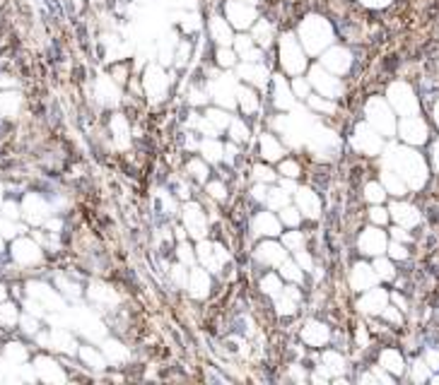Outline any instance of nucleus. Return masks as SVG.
I'll use <instances>...</instances> for the list:
<instances>
[{
  "label": "nucleus",
  "instance_id": "nucleus-20",
  "mask_svg": "<svg viewBox=\"0 0 439 385\" xmlns=\"http://www.w3.org/2000/svg\"><path fill=\"white\" fill-rule=\"evenodd\" d=\"M280 275L285 277V279H290V282H299L302 279V272H299V268H297L295 262H280Z\"/></svg>",
  "mask_w": 439,
  "mask_h": 385
},
{
  "label": "nucleus",
  "instance_id": "nucleus-13",
  "mask_svg": "<svg viewBox=\"0 0 439 385\" xmlns=\"http://www.w3.org/2000/svg\"><path fill=\"white\" fill-rule=\"evenodd\" d=\"M261 152H263L265 159L275 161V159H280V154H282V147L278 145V140H275L273 135H263V137H261Z\"/></svg>",
  "mask_w": 439,
  "mask_h": 385
},
{
  "label": "nucleus",
  "instance_id": "nucleus-42",
  "mask_svg": "<svg viewBox=\"0 0 439 385\" xmlns=\"http://www.w3.org/2000/svg\"><path fill=\"white\" fill-rule=\"evenodd\" d=\"M186 53H188V46L181 44V51H179V63H186Z\"/></svg>",
  "mask_w": 439,
  "mask_h": 385
},
{
  "label": "nucleus",
  "instance_id": "nucleus-10",
  "mask_svg": "<svg viewBox=\"0 0 439 385\" xmlns=\"http://www.w3.org/2000/svg\"><path fill=\"white\" fill-rule=\"evenodd\" d=\"M384 301H386L384 291H372L369 296H365V299L359 301V311H365V313H376V311H381Z\"/></svg>",
  "mask_w": 439,
  "mask_h": 385
},
{
  "label": "nucleus",
  "instance_id": "nucleus-15",
  "mask_svg": "<svg viewBox=\"0 0 439 385\" xmlns=\"http://www.w3.org/2000/svg\"><path fill=\"white\" fill-rule=\"evenodd\" d=\"M210 32H213V36H215V41H220V44H230L232 36H230V27L220 19V17H213V22H210Z\"/></svg>",
  "mask_w": 439,
  "mask_h": 385
},
{
  "label": "nucleus",
  "instance_id": "nucleus-1",
  "mask_svg": "<svg viewBox=\"0 0 439 385\" xmlns=\"http://www.w3.org/2000/svg\"><path fill=\"white\" fill-rule=\"evenodd\" d=\"M198 258L203 260V265H205L208 270L217 272V270L222 268V262L227 260V251H224V248H220V246L208 244V241H200V246H198Z\"/></svg>",
  "mask_w": 439,
  "mask_h": 385
},
{
  "label": "nucleus",
  "instance_id": "nucleus-44",
  "mask_svg": "<svg viewBox=\"0 0 439 385\" xmlns=\"http://www.w3.org/2000/svg\"><path fill=\"white\" fill-rule=\"evenodd\" d=\"M285 294H288V296H292V299H295V301L299 299V291H297L295 287H288V289H285Z\"/></svg>",
  "mask_w": 439,
  "mask_h": 385
},
{
  "label": "nucleus",
  "instance_id": "nucleus-16",
  "mask_svg": "<svg viewBox=\"0 0 439 385\" xmlns=\"http://www.w3.org/2000/svg\"><path fill=\"white\" fill-rule=\"evenodd\" d=\"M200 150H203V157L208 159V161H220V159H222V154H224V147H222V145H217L215 140H205Z\"/></svg>",
  "mask_w": 439,
  "mask_h": 385
},
{
  "label": "nucleus",
  "instance_id": "nucleus-32",
  "mask_svg": "<svg viewBox=\"0 0 439 385\" xmlns=\"http://www.w3.org/2000/svg\"><path fill=\"white\" fill-rule=\"evenodd\" d=\"M217 60H220V65H227V68H230V65L234 63V53L227 51V48H220V51H217Z\"/></svg>",
  "mask_w": 439,
  "mask_h": 385
},
{
  "label": "nucleus",
  "instance_id": "nucleus-18",
  "mask_svg": "<svg viewBox=\"0 0 439 385\" xmlns=\"http://www.w3.org/2000/svg\"><path fill=\"white\" fill-rule=\"evenodd\" d=\"M237 96H239L241 109L246 111V113H256V109H258V102H256V96L251 94V92H246V89H237Z\"/></svg>",
  "mask_w": 439,
  "mask_h": 385
},
{
  "label": "nucleus",
  "instance_id": "nucleus-14",
  "mask_svg": "<svg viewBox=\"0 0 439 385\" xmlns=\"http://www.w3.org/2000/svg\"><path fill=\"white\" fill-rule=\"evenodd\" d=\"M265 68L263 65H244L241 68V77L249 79V82H256V85H265Z\"/></svg>",
  "mask_w": 439,
  "mask_h": 385
},
{
  "label": "nucleus",
  "instance_id": "nucleus-31",
  "mask_svg": "<svg viewBox=\"0 0 439 385\" xmlns=\"http://www.w3.org/2000/svg\"><path fill=\"white\" fill-rule=\"evenodd\" d=\"M171 277H174V282H176V284H188V275H186V270L181 268V265L171 268Z\"/></svg>",
  "mask_w": 439,
  "mask_h": 385
},
{
  "label": "nucleus",
  "instance_id": "nucleus-27",
  "mask_svg": "<svg viewBox=\"0 0 439 385\" xmlns=\"http://www.w3.org/2000/svg\"><path fill=\"white\" fill-rule=\"evenodd\" d=\"M254 176H256V178H258L261 183H271L273 178H275V173H273L268 166H256V169H254Z\"/></svg>",
  "mask_w": 439,
  "mask_h": 385
},
{
  "label": "nucleus",
  "instance_id": "nucleus-8",
  "mask_svg": "<svg viewBox=\"0 0 439 385\" xmlns=\"http://www.w3.org/2000/svg\"><path fill=\"white\" fill-rule=\"evenodd\" d=\"M345 369V361L340 354L335 352H326L323 354V361H321V371L326 373V376H338V373H343Z\"/></svg>",
  "mask_w": 439,
  "mask_h": 385
},
{
  "label": "nucleus",
  "instance_id": "nucleus-7",
  "mask_svg": "<svg viewBox=\"0 0 439 385\" xmlns=\"http://www.w3.org/2000/svg\"><path fill=\"white\" fill-rule=\"evenodd\" d=\"M254 231H256V234L275 236V234L280 231V224H278V219H275L273 214L263 212V214H258V217H256V221H254Z\"/></svg>",
  "mask_w": 439,
  "mask_h": 385
},
{
  "label": "nucleus",
  "instance_id": "nucleus-17",
  "mask_svg": "<svg viewBox=\"0 0 439 385\" xmlns=\"http://www.w3.org/2000/svg\"><path fill=\"white\" fill-rule=\"evenodd\" d=\"M205 120H208L210 126L215 128L217 133H220L222 128H227V126L232 123L230 116H227V113H222V111H208V116H205Z\"/></svg>",
  "mask_w": 439,
  "mask_h": 385
},
{
  "label": "nucleus",
  "instance_id": "nucleus-46",
  "mask_svg": "<svg viewBox=\"0 0 439 385\" xmlns=\"http://www.w3.org/2000/svg\"><path fill=\"white\" fill-rule=\"evenodd\" d=\"M282 190H297V186L292 181H282Z\"/></svg>",
  "mask_w": 439,
  "mask_h": 385
},
{
  "label": "nucleus",
  "instance_id": "nucleus-47",
  "mask_svg": "<svg viewBox=\"0 0 439 385\" xmlns=\"http://www.w3.org/2000/svg\"><path fill=\"white\" fill-rule=\"evenodd\" d=\"M357 339H359V345H365V342H367V335H365V332L359 330V335H357Z\"/></svg>",
  "mask_w": 439,
  "mask_h": 385
},
{
  "label": "nucleus",
  "instance_id": "nucleus-25",
  "mask_svg": "<svg viewBox=\"0 0 439 385\" xmlns=\"http://www.w3.org/2000/svg\"><path fill=\"white\" fill-rule=\"evenodd\" d=\"M285 248H290V251H299V246H302V234H297V231H290V234H285Z\"/></svg>",
  "mask_w": 439,
  "mask_h": 385
},
{
  "label": "nucleus",
  "instance_id": "nucleus-39",
  "mask_svg": "<svg viewBox=\"0 0 439 385\" xmlns=\"http://www.w3.org/2000/svg\"><path fill=\"white\" fill-rule=\"evenodd\" d=\"M295 92H297V96H307V92H309V87H307V82H302V79H297V82H295Z\"/></svg>",
  "mask_w": 439,
  "mask_h": 385
},
{
  "label": "nucleus",
  "instance_id": "nucleus-6",
  "mask_svg": "<svg viewBox=\"0 0 439 385\" xmlns=\"http://www.w3.org/2000/svg\"><path fill=\"white\" fill-rule=\"evenodd\" d=\"M297 202H299V207L304 210V214L307 217H319V200H316V195H314L312 190H297Z\"/></svg>",
  "mask_w": 439,
  "mask_h": 385
},
{
  "label": "nucleus",
  "instance_id": "nucleus-9",
  "mask_svg": "<svg viewBox=\"0 0 439 385\" xmlns=\"http://www.w3.org/2000/svg\"><path fill=\"white\" fill-rule=\"evenodd\" d=\"M312 77H314V85L319 87L321 92H326L328 96H335V94H338V92H340V85H338L335 79H331V77H328L326 72H321L319 68H316V70L312 72Z\"/></svg>",
  "mask_w": 439,
  "mask_h": 385
},
{
  "label": "nucleus",
  "instance_id": "nucleus-29",
  "mask_svg": "<svg viewBox=\"0 0 439 385\" xmlns=\"http://www.w3.org/2000/svg\"><path fill=\"white\" fill-rule=\"evenodd\" d=\"M280 171L285 173V176H290V178H297V176H299V166H297L295 161H282V164H280Z\"/></svg>",
  "mask_w": 439,
  "mask_h": 385
},
{
  "label": "nucleus",
  "instance_id": "nucleus-21",
  "mask_svg": "<svg viewBox=\"0 0 439 385\" xmlns=\"http://www.w3.org/2000/svg\"><path fill=\"white\" fill-rule=\"evenodd\" d=\"M275 94H278V106L280 109H290V106H292L290 89H288V85H282V79H278V89H275Z\"/></svg>",
  "mask_w": 439,
  "mask_h": 385
},
{
  "label": "nucleus",
  "instance_id": "nucleus-22",
  "mask_svg": "<svg viewBox=\"0 0 439 385\" xmlns=\"http://www.w3.org/2000/svg\"><path fill=\"white\" fill-rule=\"evenodd\" d=\"M261 287H263V291H265V294H271V296H278L280 289H282V284H280V279H278V277H273V275L263 277V282H261Z\"/></svg>",
  "mask_w": 439,
  "mask_h": 385
},
{
  "label": "nucleus",
  "instance_id": "nucleus-35",
  "mask_svg": "<svg viewBox=\"0 0 439 385\" xmlns=\"http://www.w3.org/2000/svg\"><path fill=\"white\" fill-rule=\"evenodd\" d=\"M367 197L376 202V200H381V197H384V190L379 188L376 183H369V186H367Z\"/></svg>",
  "mask_w": 439,
  "mask_h": 385
},
{
  "label": "nucleus",
  "instance_id": "nucleus-33",
  "mask_svg": "<svg viewBox=\"0 0 439 385\" xmlns=\"http://www.w3.org/2000/svg\"><path fill=\"white\" fill-rule=\"evenodd\" d=\"M297 262H299V268H304V270H314V260H312V255L309 253H297Z\"/></svg>",
  "mask_w": 439,
  "mask_h": 385
},
{
  "label": "nucleus",
  "instance_id": "nucleus-5",
  "mask_svg": "<svg viewBox=\"0 0 439 385\" xmlns=\"http://www.w3.org/2000/svg\"><path fill=\"white\" fill-rule=\"evenodd\" d=\"M188 289H191L193 296H205L208 289H210L208 272H203V270H193L191 275H188Z\"/></svg>",
  "mask_w": 439,
  "mask_h": 385
},
{
  "label": "nucleus",
  "instance_id": "nucleus-3",
  "mask_svg": "<svg viewBox=\"0 0 439 385\" xmlns=\"http://www.w3.org/2000/svg\"><path fill=\"white\" fill-rule=\"evenodd\" d=\"M256 258L261 262H265V265H280V262H285V248L278 244H263L258 246Z\"/></svg>",
  "mask_w": 439,
  "mask_h": 385
},
{
  "label": "nucleus",
  "instance_id": "nucleus-43",
  "mask_svg": "<svg viewBox=\"0 0 439 385\" xmlns=\"http://www.w3.org/2000/svg\"><path fill=\"white\" fill-rule=\"evenodd\" d=\"M191 102H193V104H203V102H205V96L200 94V92H193V94H191Z\"/></svg>",
  "mask_w": 439,
  "mask_h": 385
},
{
  "label": "nucleus",
  "instance_id": "nucleus-26",
  "mask_svg": "<svg viewBox=\"0 0 439 385\" xmlns=\"http://www.w3.org/2000/svg\"><path fill=\"white\" fill-rule=\"evenodd\" d=\"M280 219L285 221L288 227H295L297 221H299V214H297L295 207H282V214H280Z\"/></svg>",
  "mask_w": 439,
  "mask_h": 385
},
{
  "label": "nucleus",
  "instance_id": "nucleus-4",
  "mask_svg": "<svg viewBox=\"0 0 439 385\" xmlns=\"http://www.w3.org/2000/svg\"><path fill=\"white\" fill-rule=\"evenodd\" d=\"M302 337H304V342L307 345H312V347H319V345H323L328 339V330H326V325H321V322H307V328L302 330Z\"/></svg>",
  "mask_w": 439,
  "mask_h": 385
},
{
  "label": "nucleus",
  "instance_id": "nucleus-37",
  "mask_svg": "<svg viewBox=\"0 0 439 385\" xmlns=\"http://www.w3.org/2000/svg\"><path fill=\"white\" fill-rule=\"evenodd\" d=\"M208 193L213 197H224L227 193H224V186L222 183H208Z\"/></svg>",
  "mask_w": 439,
  "mask_h": 385
},
{
  "label": "nucleus",
  "instance_id": "nucleus-36",
  "mask_svg": "<svg viewBox=\"0 0 439 385\" xmlns=\"http://www.w3.org/2000/svg\"><path fill=\"white\" fill-rule=\"evenodd\" d=\"M179 258H181V262L184 265H188V262H193V253H191V248L186 244H181L179 246Z\"/></svg>",
  "mask_w": 439,
  "mask_h": 385
},
{
  "label": "nucleus",
  "instance_id": "nucleus-11",
  "mask_svg": "<svg viewBox=\"0 0 439 385\" xmlns=\"http://www.w3.org/2000/svg\"><path fill=\"white\" fill-rule=\"evenodd\" d=\"M359 246H362V251L365 253H379L384 248V236L379 234V231H367V234L362 236Z\"/></svg>",
  "mask_w": 439,
  "mask_h": 385
},
{
  "label": "nucleus",
  "instance_id": "nucleus-41",
  "mask_svg": "<svg viewBox=\"0 0 439 385\" xmlns=\"http://www.w3.org/2000/svg\"><path fill=\"white\" fill-rule=\"evenodd\" d=\"M372 219H374V221H384V219H386V214H384L381 210H372Z\"/></svg>",
  "mask_w": 439,
  "mask_h": 385
},
{
  "label": "nucleus",
  "instance_id": "nucleus-45",
  "mask_svg": "<svg viewBox=\"0 0 439 385\" xmlns=\"http://www.w3.org/2000/svg\"><path fill=\"white\" fill-rule=\"evenodd\" d=\"M224 154H227V157H234V154H237V147H234V145H230V147H224Z\"/></svg>",
  "mask_w": 439,
  "mask_h": 385
},
{
  "label": "nucleus",
  "instance_id": "nucleus-40",
  "mask_svg": "<svg viewBox=\"0 0 439 385\" xmlns=\"http://www.w3.org/2000/svg\"><path fill=\"white\" fill-rule=\"evenodd\" d=\"M254 195L258 197V200H265V197H268V188H265V186H256V188H254Z\"/></svg>",
  "mask_w": 439,
  "mask_h": 385
},
{
  "label": "nucleus",
  "instance_id": "nucleus-23",
  "mask_svg": "<svg viewBox=\"0 0 439 385\" xmlns=\"http://www.w3.org/2000/svg\"><path fill=\"white\" fill-rule=\"evenodd\" d=\"M275 306H278V313H282V315H292L295 313V299L292 296H278V301H275Z\"/></svg>",
  "mask_w": 439,
  "mask_h": 385
},
{
  "label": "nucleus",
  "instance_id": "nucleus-28",
  "mask_svg": "<svg viewBox=\"0 0 439 385\" xmlns=\"http://www.w3.org/2000/svg\"><path fill=\"white\" fill-rule=\"evenodd\" d=\"M188 171H191L193 176L198 178V181H205V173H208V169H205V164H203V161H191V164H188Z\"/></svg>",
  "mask_w": 439,
  "mask_h": 385
},
{
  "label": "nucleus",
  "instance_id": "nucleus-30",
  "mask_svg": "<svg viewBox=\"0 0 439 385\" xmlns=\"http://www.w3.org/2000/svg\"><path fill=\"white\" fill-rule=\"evenodd\" d=\"M309 104H312L314 109L326 111V113H333V111H335V106L331 102H321V99H316V96H309Z\"/></svg>",
  "mask_w": 439,
  "mask_h": 385
},
{
  "label": "nucleus",
  "instance_id": "nucleus-34",
  "mask_svg": "<svg viewBox=\"0 0 439 385\" xmlns=\"http://www.w3.org/2000/svg\"><path fill=\"white\" fill-rule=\"evenodd\" d=\"M237 48H239V53L246 58V55L251 53V39H249V36H239V39H237Z\"/></svg>",
  "mask_w": 439,
  "mask_h": 385
},
{
  "label": "nucleus",
  "instance_id": "nucleus-12",
  "mask_svg": "<svg viewBox=\"0 0 439 385\" xmlns=\"http://www.w3.org/2000/svg\"><path fill=\"white\" fill-rule=\"evenodd\" d=\"M372 282H374V275L369 272L367 265H355V270H352V287L355 289H365Z\"/></svg>",
  "mask_w": 439,
  "mask_h": 385
},
{
  "label": "nucleus",
  "instance_id": "nucleus-24",
  "mask_svg": "<svg viewBox=\"0 0 439 385\" xmlns=\"http://www.w3.org/2000/svg\"><path fill=\"white\" fill-rule=\"evenodd\" d=\"M232 126V137H234V140H249V128L244 126V123H241V120H232L230 123Z\"/></svg>",
  "mask_w": 439,
  "mask_h": 385
},
{
  "label": "nucleus",
  "instance_id": "nucleus-2",
  "mask_svg": "<svg viewBox=\"0 0 439 385\" xmlns=\"http://www.w3.org/2000/svg\"><path fill=\"white\" fill-rule=\"evenodd\" d=\"M184 221H186V229H188L191 236L200 238V236L205 234V214H203V210H200L198 205H186Z\"/></svg>",
  "mask_w": 439,
  "mask_h": 385
},
{
  "label": "nucleus",
  "instance_id": "nucleus-19",
  "mask_svg": "<svg viewBox=\"0 0 439 385\" xmlns=\"http://www.w3.org/2000/svg\"><path fill=\"white\" fill-rule=\"evenodd\" d=\"M265 202L271 205L273 210H282V207L288 205V193H285V190H268Z\"/></svg>",
  "mask_w": 439,
  "mask_h": 385
},
{
  "label": "nucleus",
  "instance_id": "nucleus-38",
  "mask_svg": "<svg viewBox=\"0 0 439 385\" xmlns=\"http://www.w3.org/2000/svg\"><path fill=\"white\" fill-rule=\"evenodd\" d=\"M376 272L381 277H391L393 272H391V265L389 262H381V260H376Z\"/></svg>",
  "mask_w": 439,
  "mask_h": 385
}]
</instances>
